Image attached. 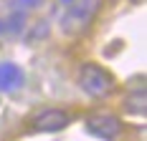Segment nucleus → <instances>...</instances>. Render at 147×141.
<instances>
[{"mask_svg": "<svg viewBox=\"0 0 147 141\" xmlns=\"http://www.w3.org/2000/svg\"><path fill=\"white\" fill-rule=\"evenodd\" d=\"M99 13V0H74L61 15V33L79 35L91 25V20Z\"/></svg>", "mask_w": 147, "mask_h": 141, "instance_id": "obj_1", "label": "nucleus"}, {"mask_svg": "<svg viewBox=\"0 0 147 141\" xmlns=\"http://www.w3.org/2000/svg\"><path fill=\"white\" fill-rule=\"evenodd\" d=\"M71 124V113L63 111V108H43L41 113L33 116L30 121V128L33 131H41V134H53V131H61Z\"/></svg>", "mask_w": 147, "mask_h": 141, "instance_id": "obj_4", "label": "nucleus"}, {"mask_svg": "<svg viewBox=\"0 0 147 141\" xmlns=\"http://www.w3.org/2000/svg\"><path fill=\"white\" fill-rule=\"evenodd\" d=\"M84 126L91 136H96L102 141H114L122 134V121L114 113H91V116H86Z\"/></svg>", "mask_w": 147, "mask_h": 141, "instance_id": "obj_3", "label": "nucleus"}, {"mask_svg": "<svg viewBox=\"0 0 147 141\" xmlns=\"http://www.w3.org/2000/svg\"><path fill=\"white\" fill-rule=\"evenodd\" d=\"M147 106V93H145V86L142 88H134L127 93V98H124V111L132 113V116H145V108Z\"/></svg>", "mask_w": 147, "mask_h": 141, "instance_id": "obj_6", "label": "nucleus"}, {"mask_svg": "<svg viewBox=\"0 0 147 141\" xmlns=\"http://www.w3.org/2000/svg\"><path fill=\"white\" fill-rule=\"evenodd\" d=\"M0 33H5V20H0Z\"/></svg>", "mask_w": 147, "mask_h": 141, "instance_id": "obj_9", "label": "nucleus"}, {"mask_svg": "<svg viewBox=\"0 0 147 141\" xmlns=\"http://www.w3.org/2000/svg\"><path fill=\"white\" fill-rule=\"evenodd\" d=\"M79 86H81V91L86 96H91V98H107L117 88V81L99 63H84L81 70H79Z\"/></svg>", "mask_w": 147, "mask_h": 141, "instance_id": "obj_2", "label": "nucleus"}, {"mask_svg": "<svg viewBox=\"0 0 147 141\" xmlns=\"http://www.w3.org/2000/svg\"><path fill=\"white\" fill-rule=\"evenodd\" d=\"M46 35H48V23L46 20H38V23H33V28L28 33V43L38 41V38H46Z\"/></svg>", "mask_w": 147, "mask_h": 141, "instance_id": "obj_8", "label": "nucleus"}, {"mask_svg": "<svg viewBox=\"0 0 147 141\" xmlns=\"http://www.w3.org/2000/svg\"><path fill=\"white\" fill-rule=\"evenodd\" d=\"M61 3H74V0H61Z\"/></svg>", "mask_w": 147, "mask_h": 141, "instance_id": "obj_10", "label": "nucleus"}, {"mask_svg": "<svg viewBox=\"0 0 147 141\" xmlns=\"http://www.w3.org/2000/svg\"><path fill=\"white\" fill-rule=\"evenodd\" d=\"M38 5H43V0H8V8L15 10V13H18V10H20V13H23V10H33V8H38Z\"/></svg>", "mask_w": 147, "mask_h": 141, "instance_id": "obj_7", "label": "nucleus"}, {"mask_svg": "<svg viewBox=\"0 0 147 141\" xmlns=\"http://www.w3.org/2000/svg\"><path fill=\"white\" fill-rule=\"evenodd\" d=\"M23 83V70L13 63H3L0 66V91H13Z\"/></svg>", "mask_w": 147, "mask_h": 141, "instance_id": "obj_5", "label": "nucleus"}]
</instances>
